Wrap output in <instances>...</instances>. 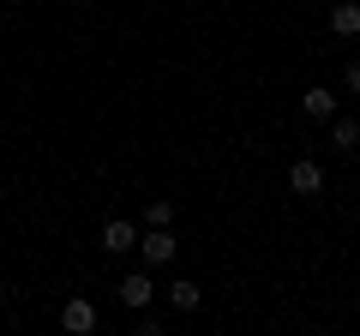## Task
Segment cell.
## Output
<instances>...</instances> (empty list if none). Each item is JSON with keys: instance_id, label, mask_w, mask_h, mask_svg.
Listing matches in <instances>:
<instances>
[{"instance_id": "obj_1", "label": "cell", "mask_w": 360, "mask_h": 336, "mask_svg": "<svg viewBox=\"0 0 360 336\" xmlns=\"http://www.w3.org/2000/svg\"><path fill=\"white\" fill-rule=\"evenodd\" d=\"M139 252H144V264H168L180 252V240H174V228H150V234H139Z\"/></svg>"}, {"instance_id": "obj_2", "label": "cell", "mask_w": 360, "mask_h": 336, "mask_svg": "<svg viewBox=\"0 0 360 336\" xmlns=\"http://www.w3.org/2000/svg\"><path fill=\"white\" fill-rule=\"evenodd\" d=\"M288 186H295L300 198H319V193H324V168L312 162V156H300V162L288 168Z\"/></svg>"}, {"instance_id": "obj_3", "label": "cell", "mask_w": 360, "mask_h": 336, "mask_svg": "<svg viewBox=\"0 0 360 336\" xmlns=\"http://www.w3.org/2000/svg\"><path fill=\"white\" fill-rule=\"evenodd\" d=\"M60 324H66L72 336H90V330H96V306H90L84 295H72V300L60 306Z\"/></svg>"}, {"instance_id": "obj_4", "label": "cell", "mask_w": 360, "mask_h": 336, "mask_svg": "<svg viewBox=\"0 0 360 336\" xmlns=\"http://www.w3.org/2000/svg\"><path fill=\"white\" fill-rule=\"evenodd\" d=\"M324 25H330V37H360V6H354V0H336V6H330V13H324Z\"/></svg>"}, {"instance_id": "obj_5", "label": "cell", "mask_w": 360, "mask_h": 336, "mask_svg": "<svg viewBox=\"0 0 360 336\" xmlns=\"http://www.w3.org/2000/svg\"><path fill=\"white\" fill-rule=\"evenodd\" d=\"M132 246H139V228L127 217H108L103 222V252H132Z\"/></svg>"}, {"instance_id": "obj_6", "label": "cell", "mask_w": 360, "mask_h": 336, "mask_svg": "<svg viewBox=\"0 0 360 336\" xmlns=\"http://www.w3.org/2000/svg\"><path fill=\"white\" fill-rule=\"evenodd\" d=\"M120 300H127V312H144V306H150V300H156L150 276H144V271H132L127 283H120Z\"/></svg>"}, {"instance_id": "obj_7", "label": "cell", "mask_w": 360, "mask_h": 336, "mask_svg": "<svg viewBox=\"0 0 360 336\" xmlns=\"http://www.w3.org/2000/svg\"><path fill=\"white\" fill-rule=\"evenodd\" d=\"M300 115H307V120H336V91H324V84H312V91L300 96Z\"/></svg>"}, {"instance_id": "obj_8", "label": "cell", "mask_w": 360, "mask_h": 336, "mask_svg": "<svg viewBox=\"0 0 360 336\" xmlns=\"http://www.w3.org/2000/svg\"><path fill=\"white\" fill-rule=\"evenodd\" d=\"M168 306H174V312H198V306H205V288H198V283H186V276H180V283L168 288Z\"/></svg>"}, {"instance_id": "obj_9", "label": "cell", "mask_w": 360, "mask_h": 336, "mask_svg": "<svg viewBox=\"0 0 360 336\" xmlns=\"http://www.w3.org/2000/svg\"><path fill=\"white\" fill-rule=\"evenodd\" d=\"M330 144H336V150H354V144H360V120L354 115H336L330 120Z\"/></svg>"}, {"instance_id": "obj_10", "label": "cell", "mask_w": 360, "mask_h": 336, "mask_svg": "<svg viewBox=\"0 0 360 336\" xmlns=\"http://www.w3.org/2000/svg\"><path fill=\"white\" fill-rule=\"evenodd\" d=\"M144 222H150V228H168V222H174V205H168V198H150V205H144Z\"/></svg>"}, {"instance_id": "obj_11", "label": "cell", "mask_w": 360, "mask_h": 336, "mask_svg": "<svg viewBox=\"0 0 360 336\" xmlns=\"http://www.w3.org/2000/svg\"><path fill=\"white\" fill-rule=\"evenodd\" d=\"M342 78H348V96H360V60H348V72H342Z\"/></svg>"}, {"instance_id": "obj_12", "label": "cell", "mask_w": 360, "mask_h": 336, "mask_svg": "<svg viewBox=\"0 0 360 336\" xmlns=\"http://www.w3.org/2000/svg\"><path fill=\"white\" fill-rule=\"evenodd\" d=\"M0 193H6V186H0Z\"/></svg>"}]
</instances>
